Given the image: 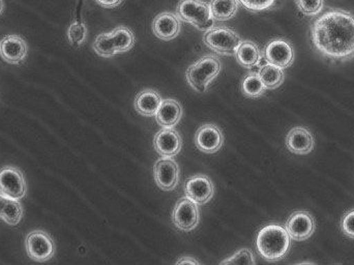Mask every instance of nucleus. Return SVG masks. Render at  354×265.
<instances>
[{
  "label": "nucleus",
  "instance_id": "f03ea898",
  "mask_svg": "<svg viewBox=\"0 0 354 265\" xmlns=\"http://www.w3.org/2000/svg\"><path fill=\"white\" fill-rule=\"evenodd\" d=\"M256 246L264 259L276 262L286 257L290 251L291 239L285 227L268 224L258 233Z\"/></svg>",
  "mask_w": 354,
  "mask_h": 265
},
{
  "label": "nucleus",
  "instance_id": "7ed1b4c3",
  "mask_svg": "<svg viewBox=\"0 0 354 265\" xmlns=\"http://www.w3.org/2000/svg\"><path fill=\"white\" fill-rule=\"evenodd\" d=\"M222 62L216 55H204L185 72L187 83L198 93H205L208 85L220 74Z\"/></svg>",
  "mask_w": 354,
  "mask_h": 265
},
{
  "label": "nucleus",
  "instance_id": "f3484780",
  "mask_svg": "<svg viewBox=\"0 0 354 265\" xmlns=\"http://www.w3.org/2000/svg\"><path fill=\"white\" fill-rule=\"evenodd\" d=\"M314 144H315V140L313 135L304 127L293 128L287 134L286 146L289 152L292 154H301V156L310 154L313 150Z\"/></svg>",
  "mask_w": 354,
  "mask_h": 265
},
{
  "label": "nucleus",
  "instance_id": "c85d7f7f",
  "mask_svg": "<svg viewBox=\"0 0 354 265\" xmlns=\"http://www.w3.org/2000/svg\"><path fill=\"white\" fill-rule=\"evenodd\" d=\"M223 265H252L256 264L253 253L249 249L239 250L234 255L231 256L225 262H221Z\"/></svg>",
  "mask_w": 354,
  "mask_h": 265
},
{
  "label": "nucleus",
  "instance_id": "b1692460",
  "mask_svg": "<svg viewBox=\"0 0 354 265\" xmlns=\"http://www.w3.org/2000/svg\"><path fill=\"white\" fill-rule=\"evenodd\" d=\"M266 87L262 83L258 73H251L241 82V93L249 99H258L266 93Z\"/></svg>",
  "mask_w": 354,
  "mask_h": 265
},
{
  "label": "nucleus",
  "instance_id": "39448f33",
  "mask_svg": "<svg viewBox=\"0 0 354 265\" xmlns=\"http://www.w3.org/2000/svg\"><path fill=\"white\" fill-rule=\"evenodd\" d=\"M204 44L212 51L220 55H235L241 37L232 29L225 26H214L206 30L204 35Z\"/></svg>",
  "mask_w": 354,
  "mask_h": 265
},
{
  "label": "nucleus",
  "instance_id": "2eb2a0df",
  "mask_svg": "<svg viewBox=\"0 0 354 265\" xmlns=\"http://www.w3.org/2000/svg\"><path fill=\"white\" fill-rule=\"evenodd\" d=\"M153 146L164 158H174L183 147V139L174 128H163L156 134Z\"/></svg>",
  "mask_w": 354,
  "mask_h": 265
},
{
  "label": "nucleus",
  "instance_id": "5701e85b",
  "mask_svg": "<svg viewBox=\"0 0 354 265\" xmlns=\"http://www.w3.org/2000/svg\"><path fill=\"white\" fill-rule=\"evenodd\" d=\"M260 79L266 89H276L283 84L285 80V74L283 68L274 66L272 64H266L260 68L258 72Z\"/></svg>",
  "mask_w": 354,
  "mask_h": 265
},
{
  "label": "nucleus",
  "instance_id": "412c9836",
  "mask_svg": "<svg viewBox=\"0 0 354 265\" xmlns=\"http://www.w3.org/2000/svg\"><path fill=\"white\" fill-rule=\"evenodd\" d=\"M239 0H212L210 10L216 21H228L235 16L239 8Z\"/></svg>",
  "mask_w": 354,
  "mask_h": 265
},
{
  "label": "nucleus",
  "instance_id": "a878e982",
  "mask_svg": "<svg viewBox=\"0 0 354 265\" xmlns=\"http://www.w3.org/2000/svg\"><path fill=\"white\" fill-rule=\"evenodd\" d=\"M93 49H95V53L101 57L110 58L116 55L110 33H101L97 35L95 43H93Z\"/></svg>",
  "mask_w": 354,
  "mask_h": 265
},
{
  "label": "nucleus",
  "instance_id": "f257e3e1",
  "mask_svg": "<svg viewBox=\"0 0 354 265\" xmlns=\"http://www.w3.org/2000/svg\"><path fill=\"white\" fill-rule=\"evenodd\" d=\"M314 47L332 62H344L354 57V15L330 10L316 19L311 26Z\"/></svg>",
  "mask_w": 354,
  "mask_h": 265
},
{
  "label": "nucleus",
  "instance_id": "473e14b6",
  "mask_svg": "<svg viewBox=\"0 0 354 265\" xmlns=\"http://www.w3.org/2000/svg\"><path fill=\"white\" fill-rule=\"evenodd\" d=\"M176 264H200L199 262H197V260L195 259V258L193 257H183L180 258V259L178 260V262H176Z\"/></svg>",
  "mask_w": 354,
  "mask_h": 265
},
{
  "label": "nucleus",
  "instance_id": "423d86ee",
  "mask_svg": "<svg viewBox=\"0 0 354 265\" xmlns=\"http://www.w3.org/2000/svg\"><path fill=\"white\" fill-rule=\"evenodd\" d=\"M25 249L30 259L43 264L55 255L56 246L49 233L37 229L27 235L25 239Z\"/></svg>",
  "mask_w": 354,
  "mask_h": 265
},
{
  "label": "nucleus",
  "instance_id": "4468645a",
  "mask_svg": "<svg viewBox=\"0 0 354 265\" xmlns=\"http://www.w3.org/2000/svg\"><path fill=\"white\" fill-rule=\"evenodd\" d=\"M26 42L20 35H10L0 41V57L10 64H20L26 60Z\"/></svg>",
  "mask_w": 354,
  "mask_h": 265
},
{
  "label": "nucleus",
  "instance_id": "4be33fe9",
  "mask_svg": "<svg viewBox=\"0 0 354 265\" xmlns=\"http://www.w3.org/2000/svg\"><path fill=\"white\" fill-rule=\"evenodd\" d=\"M116 54L130 51L135 45V35L127 26H118L110 33Z\"/></svg>",
  "mask_w": 354,
  "mask_h": 265
},
{
  "label": "nucleus",
  "instance_id": "dca6fc26",
  "mask_svg": "<svg viewBox=\"0 0 354 265\" xmlns=\"http://www.w3.org/2000/svg\"><path fill=\"white\" fill-rule=\"evenodd\" d=\"M181 30V20L174 12H164L158 15L153 22V31L158 39L171 41Z\"/></svg>",
  "mask_w": 354,
  "mask_h": 265
},
{
  "label": "nucleus",
  "instance_id": "c756f323",
  "mask_svg": "<svg viewBox=\"0 0 354 265\" xmlns=\"http://www.w3.org/2000/svg\"><path fill=\"white\" fill-rule=\"evenodd\" d=\"M239 2H241L247 10H251V12H258L272 8L276 0H239Z\"/></svg>",
  "mask_w": 354,
  "mask_h": 265
},
{
  "label": "nucleus",
  "instance_id": "72a5a7b5",
  "mask_svg": "<svg viewBox=\"0 0 354 265\" xmlns=\"http://www.w3.org/2000/svg\"><path fill=\"white\" fill-rule=\"evenodd\" d=\"M8 200V198L6 197V196L2 195V194L0 193V218H1L2 210H3Z\"/></svg>",
  "mask_w": 354,
  "mask_h": 265
},
{
  "label": "nucleus",
  "instance_id": "9d476101",
  "mask_svg": "<svg viewBox=\"0 0 354 265\" xmlns=\"http://www.w3.org/2000/svg\"><path fill=\"white\" fill-rule=\"evenodd\" d=\"M185 197L195 202L197 205H203L214 197V183L207 175H194L185 183Z\"/></svg>",
  "mask_w": 354,
  "mask_h": 265
},
{
  "label": "nucleus",
  "instance_id": "ddd939ff",
  "mask_svg": "<svg viewBox=\"0 0 354 265\" xmlns=\"http://www.w3.org/2000/svg\"><path fill=\"white\" fill-rule=\"evenodd\" d=\"M223 143H224V135L216 125H203L196 132V147L204 154H210L218 152Z\"/></svg>",
  "mask_w": 354,
  "mask_h": 265
},
{
  "label": "nucleus",
  "instance_id": "0eeeda50",
  "mask_svg": "<svg viewBox=\"0 0 354 265\" xmlns=\"http://www.w3.org/2000/svg\"><path fill=\"white\" fill-rule=\"evenodd\" d=\"M27 185L24 174L15 166L0 169V193L10 199L21 200L26 196Z\"/></svg>",
  "mask_w": 354,
  "mask_h": 265
},
{
  "label": "nucleus",
  "instance_id": "1a4fd4ad",
  "mask_svg": "<svg viewBox=\"0 0 354 265\" xmlns=\"http://www.w3.org/2000/svg\"><path fill=\"white\" fill-rule=\"evenodd\" d=\"M263 55L268 64L281 68H287L292 66L295 57L292 45L284 39L270 41L264 48Z\"/></svg>",
  "mask_w": 354,
  "mask_h": 265
},
{
  "label": "nucleus",
  "instance_id": "a211bd4d",
  "mask_svg": "<svg viewBox=\"0 0 354 265\" xmlns=\"http://www.w3.org/2000/svg\"><path fill=\"white\" fill-rule=\"evenodd\" d=\"M183 116L180 104L174 99L163 100L156 114L158 125L162 128H174Z\"/></svg>",
  "mask_w": 354,
  "mask_h": 265
},
{
  "label": "nucleus",
  "instance_id": "6ab92c4d",
  "mask_svg": "<svg viewBox=\"0 0 354 265\" xmlns=\"http://www.w3.org/2000/svg\"><path fill=\"white\" fill-rule=\"evenodd\" d=\"M161 95L153 89H145L135 99V109L140 116L153 118L162 104Z\"/></svg>",
  "mask_w": 354,
  "mask_h": 265
},
{
  "label": "nucleus",
  "instance_id": "2f4dec72",
  "mask_svg": "<svg viewBox=\"0 0 354 265\" xmlns=\"http://www.w3.org/2000/svg\"><path fill=\"white\" fill-rule=\"evenodd\" d=\"M97 4L105 8H113L122 4V0H95Z\"/></svg>",
  "mask_w": 354,
  "mask_h": 265
},
{
  "label": "nucleus",
  "instance_id": "7c9ffc66",
  "mask_svg": "<svg viewBox=\"0 0 354 265\" xmlns=\"http://www.w3.org/2000/svg\"><path fill=\"white\" fill-rule=\"evenodd\" d=\"M341 229L346 237L354 239V210L345 214L341 221Z\"/></svg>",
  "mask_w": 354,
  "mask_h": 265
},
{
  "label": "nucleus",
  "instance_id": "cd10ccee",
  "mask_svg": "<svg viewBox=\"0 0 354 265\" xmlns=\"http://www.w3.org/2000/svg\"><path fill=\"white\" fill-rule=\"evenodd\" d=\"M299 10L308 17H315L324 10V0H295Z\"/></svg>",
  "mask_w": 354,
  "mask_h": 265
},
{
  "label": "nucleus",
  "instance_id": "393cba45",
  "mask_svg": "<svg viewBox=\"0 0 354 265\" xmlns=\"http://www.w3.org/2000/svg\"><path fill=\"white\" fill-rule=\"evenodd\" d=\"M23 208L19 200L8 198L3 210H2L1 220L10 226H16L22 220Z\"/></svg>",
  "mask_w": 354,
  "mask_h": 265
},
{
  "label": "nucleus",
  "instance_id": "6e6552de",
  "mask_svg": "<svg viewBox=\"0 0 354 265\" xmlns=\"http://www.w3.org/2000/svg\"><path fill=\"white\" fill-rule=\"evenodd\" d=\"M199 208L195 202L187 197L181 198L172 212V222L183 232L194 230L199 224Z\"/></svg>",
  "mask_w": 354,
  "mask_h": 265
},
{
  "label": "nucleus",
  "instance_id": "20e7f679",
  "mask_svg": "<svg viewBox=\"0 0 354 265\" xmlns=\"http://www.w3.org/2000/svg\"><path fill=\"white\" fill-rule=\"evenodd\" d=\"M176 15L180 20L203 31L214 27L216 21L212 17L209 3L203 0H180L177 4Z\"/></svg>",
  "mask_w": 354,
  "mask_h": 265
},
{
  "label": "nucleus",
  "instance_id": "f704fd0d",
  "mask_svg": "<svg viewBox=\"0 0 354 265\" xmlns=\"http://www.w3.org/2000/svg\"><path fill=\"white\" fill-rule=\"evenodd\" d=\"M3 8H4L3 0H0V15H1L2 12H3Z\"/></svg>",
  "mask_w": 354,
  "mask_h": 265
},
{
  "label": "nucleus",
  "instance_id": "f8f14e48",
  "mask_svg": "<svg viewBox=\"0 0 354 265\" xmlns=\"http://www.w3.org/2000/svg\"><path fill=\"white\" fill-rule=\"evenodd\" d=\"M153 177L160 189L165 192L174 191L178 185L179 167L172 158H162L153 167Z\"/></svg>",
  "mask_w": 354,
  "mask_h": 265
},
{
  "label": "nucleus",
  "instance_id": "aec40b11",
  "mask_svg": "<svg viewBox=\"0 0 354 265\" xmlns=\"http://www.w3.org/2000/svg\"><path fill=\"white\" fill-rule=\"evenodd\" d=\"M235 57L243 68H253L259 66L262 53L257 44L252 41H243L235 53Z\"/></svg>",
  "mask_w": 354,
  "mask_h": 265
},
{
  "label": "nucleus",
  "instance_id": "9b49d317",
  "mask_svg": "<svg viewBox=\"0 0 354 265\" xmlns=\"http://www.w3.org/2000/svg\"><path fill=\"white\" fill-rule=\"evenodd\" d=\"M285 228L291 239L304 241L313 235L316 228L315 221L310 212L304 210L295 212L287 220Z\"/></svg>",
  "mask_w": 354,
  "mask_h": 265
},
{
  "label": "nucleus",
  "instance_id": "bb28decb",
  "mask_svg": "<svg viewBox=\"0 0 354 265\" xmlns=\"http://www.w3.org/2000/svg\"><path fill=\"white\" fill-rule=\"evenodd\" d=\"M68 39L71 45L74 47H80L84 44L87 37V27L84 22L81 20H76L68 26Z\"/></svg>",
  "mask_w": 354,
  "mask_h": 265
}]
</instances>
